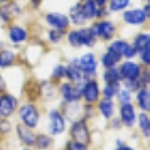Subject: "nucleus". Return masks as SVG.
Segmentation results:
<instances>
[{
    "label": "nucleus",
    "instance_id": "obj_3",
    "mask_svg": "<svg viewBox=\"0 0 150 150\" xmlns=\"http://www.w3.org/2000/svg\"><path fill=\"white\" fill-rule=\"evenodd\" d=\"M81 83H78L74 85L71 83H64L60 88V93L63 95V99L68 103V104H74L78 103L81 98Z\"/></svg>",
    "mask_w": 150,
    "mask_h": 150
},
{
    "label": "nucleus",
    "instance_id": "obj_33",
    "mask_svg": "<svg viewBox=\"0 0 150 150\" xmlns=\"http://www.w3.org/2000/svg\"><path fill=\"white\" fill-rule=\"evenodd\" d=\"M63 36H64V30L53 29L49 33V39L51 43H59V41L63 39Z\"/></svg>",
    "mask_w": 150,
    "mask_h": 150
},
{
    "label": "nucleus",
    "instance_id": "obj_9",
    "mask_svg": "<svg viewBox=\"0 0 150 150\" xmlns=\"http://www.w3.org/2000/svg\"><path fill=\"white\" fill-rule=\"evenodd\" d=\"M45 20L48 23V25L56 30H65L70 25L69 16L63 13H49L46 14Z\"/></svg>",
    "mask_w": 150,
    "mask_h": 150
},
{
    "label": "nucleus",
    "instance_id": "obj_32",
    "mask_svg": "<svg viewBox=\"0 0 150 150\" xmlns=\"http://www.w3.org/2000/svg\"><path fill=\"white\" fill-rule=\"evenodd\" d=\"M51 75H53V78H56V79L65 78V75H67V67H65V65H62V64L55 65Z\"/></svg>",
    "mask_w": 150,
    "mask_h": 150
},
{
    "label": "nucleus",
    "instance_id": "obj_16",
    "mask_svg": "<svg viewBox=\"0 0 150 150\" xmlns=\"http://www.w3.org/2000/svg\"><path fill=\"white\" fill-rule=\"evenodd\" d=\"M65 78H68L70 83H75V84L81 83L83 79L85 78L81 71V69L79 68V65H78V59L74 60V63L69 64L67 67V75H65Z\"/></svg>",
    "mask_w": 150,
    "mask_h": 150
},
{
    "label": "nucleus",
    "instance_id": "obj_34",
    "mask_svg": "<svg viewBox=\"0 0 150 150\" xmlns=\"http://www.w3.org/2000/svg\"><path fill=\"white\" fill-rule=\"evenodd\" d=\"M118 99L121 104H125V103H130L131 100V95H130V91L128 89H123V90H119L118 93Z\"/></svg>",
    "mask_w": 150,
    "mask_h": 150
},
{
    "label": "nucleus",
    "instance_id": "obj_8",
    "mask_svg": "<svg viewBox=\"0 0 150 150\" xmlns=\"http://www.w3.org/2000/svg\"><path fill=\"white\" fill-rule=\"evenodd\" d=\"M78 65L81 69L84 76L86 75H94L98 69V62L96 58L93 53H85L81 55V58L78 59Z\"/></svg>",
    "mask_w": 150,
    "mask_h": 150
},
{
    "label": "nucleus",
    "instance_id": "obj_26",
    "mask_svg": "<svg viewBox=\"0 0 150 150\" xmlns=\"http://www.w3.org/2000/svg\"><path fill=\"white\" fill-rule=\"evenodd\" d=\"M139 128L142 130V133L145 138H149L150 135V119H149V115L146 112H142L139 115Z\"/></svg>",
    "mask_w": 150,
    "mask_h": 150
},
{
    "label": "nucleus",
    "instance_id": "obj_43",
    "mask_svg": "<svg viewBox=\"0 0 150 150\" xmlns=\"http://www.w3.org/2000/svg\"><path fill=\"white\" fill-rule=\"evenodd\" d=\"M23 150H29V149H23Z\"/></svg>",
    "mask_w": 150,
    "mask_h": 150
},
{
    "label": "nucleus",
    "instance_id": "obj_35",
    "mask_svg": "<svg viewBox=\"0 0 150 150\" xmlns=\"http://www.w3.org/2000/svg\"><path fill=\"white\" fill-rule=\"evenodd\" d=\"M140 59L145 65H149L150 64V45L146 46L144 50L140 51Z\"/></svg>",
    "mask_w": 150,
    "mask_h": 150
},
{
    "label": "nucleus",
    "instance_id": "obj_38",
    "mask_svg": "<svg viewBox=\"0 0 150 150\" xmlns=\"http://www.w3.org/2000/svg\"><path fill=\"white\" fill-rule=\"evenodd\" d=\"M94 3H95V5L98 8H105V4L109 1V0H93Z\"/></svg>",
    "mask_w": 150,
    "mask_h": 150
},
{
    "label": "nucleus",
    "instance_id": "obj_2",
    "mask_svg": "<svg viewBox=\"0 0 150 150\" xmlns=\"http://www.w3.org/2000/svg\"><path fill=\"white\" fill-rule=\"evenodd\" d=\"M70 134H71V139L73 142L81 144V145H86L90 143V133H89L88 125L85 120H78L75 121L71 126V130H70Z\"/></svg>",
    "mask_w": 150,
    "mask_h": 150
},
{
    "label": "nucleus",
    "instance_id": "obj_46",
    "mask_svg": "<svg viewBox=\"0 0 150 150\" xmlns=\"http://www.w3.org/2000/svg\"><path fill=\"white\" fill-rule=\"evenodd\" d=\"M146 1H149V0H146Z\"/></svg>",
    "mask_w": 150,
    "mask_h": 150
},
{
    "label": "nucleus",
    "instance_id": "obj_20",
    "mask_svg": "<svg viewBox=\"0 0 150 150\" xmlns=\"http://www.w3.org/2000/svg\"><path fill=\"white\" fill-rule=\"evenodd\" d=\"M137 101H138V105L140 106V109L143 111H149L150 109V93H149V89L142 86L137 90Z\"/></svg>",
    "mask_w": 150,
    "mask_h": 150
},
{
    "label": "nucleus",
    "instance_id": "obj_44",
    "mask_svg": "<svg viewBox=\"0 0 150 150\" xmlns=\"http://www.w3.org/2000/svg\"><path fill=\"white\" fill-rule=\"evenodd\" d=\"M0 120H1V115H0Z\"/></svg>",
    "mask_w": 150,
    "mask_h": 150
},
{
    "label": "nucleus",
    "instance_id": "obj_6",
    "mask_svg": "<svg viewBox=\"0 0 150 150\" xmlns=\"http://www.w3.org/2000/svg\"><path fill=\"white\" fill-rule=\"evenodd\" d=\"M119 74L120 78H123L124 80H138L140 74H142V68L139 64L129 60V62H125L120 65Z\"/></svg>",
    "mask_w": 150,
    "mask_h": 150
},
{
    "label": "nucleus",
    "instance_id": "obj_24",
    "mask_svg": "<svg viewBox=\"0 0 150 150\" xmlns=\"http://www.w3.org/2000/svg\"><path fill=\"white\" fill-rule=\"evenodd\" d=\"M150 45V36L148 33H142V34H139L137 38L134 39V48L135 50L140 53L142 50H144L146 46Z\"/></svg>",
    "mask_w": 150,
    "mask_h": 150
},
{
    "label": "nucleus",
    "instance_id": "obj_41",
    "mask_svg": "<svg viewBox=\"0 0 150 150\" xmlns=\"http://www.w3.org/2000/svg\"><path fill=\"white\" fill-rule=\"evenodd\" d=\"M5 88H6V83L4 81V79L0 75V90H5Z\"/></svg>",
    "mask_w": 150,
    "mask_h": 150
},
{
    "label": "nucleus",
    "instance_id": "obj_39",
    "mask_svg": "<svg viewBox=\"0 0 150 150\" xmlns=\"http://www.w3.org/2000/svg\"><path fill=\"white\" fill-rule=\"evenodd\" d=\"M143 11H144V14H145V16L146 18H149V15H150V5H149V3L145 5V8L143 9Z\"/></svg>",
    "mask_w": 150,
    "mask_h": 150
},
{
    "label": "nucleus",
    "instance_id": "obj_4",
    "mask_svg": "<svg viewBox=\"0 0 150 150\" xmlns=\"http://www.w3.org/2000/svg\"><path fill=\"white\" fill-rule=\"evenodd\" d=\"M91 31L95 36H99L104 40H110L115 34V25L109 20H101L95 23L91 28Z\"/></svg>",
    "mask_w": 150,
    "mask_h": 150
},
{
    "label": "nucleus",
    "instance_id": "obj_29",
    "mask_svg": "<svg viewBox=\"0 0 150 150\" xmlns=\"http://www.w3.org/2000/svg\"><path fill=\"white\" fill-rule=\"evenodd\" d=\"M120 90V84L119 83H112V84H106L103 94H104V98L106 99H112L114 96L118 95V93Z\"/></svg>",
    "mask_w": 150,
    "mask_h": 150
},
{
    "label": "nucleus",
    "instance_id": "obj_19",
    "mask_svg": "<svg viewBox=\"0 0 150 150\" xmlns=\"http://www.w3.org/2000/svg\"><path fill=\"white\" fill-rule=\"evenodd\" d=\"M20 13L21 10L16 4H4L0 6V18L4 21H9L14 16H18Z\"/></svg>",
    "mask_w": 150,
    "mask_h": 150
},
{
    "label": "nucleus",
    "instance_id": "obj_40",
    "mask_svg": "<svg viewBox=\"0 0 150 150\" xmlns=\"http://www.w3.org/2000/svg\"><path fill=\"white\" fill-rule=\"evenodd\" d=\"M115 150H134V149H131L130 146H128V145L123 144V145H118V148H116Z\"/></svg>",
    "mask_w": 150,
    "mask_h": 150
},
{
    "label": "nucleus",
    "instance_id": "obj_10",
    "mask_svg": "<svg viewBox=\"0 0 150 150\" xmlns=\"http://www.w3.org/2000/svg\"><path fill=\"white\" fill-rule=\"evenodd\" d=\"M18 106V99L10 94H4L0 96V115L4 118L10 116Z\"/></svg>",
    "mask_w": 150,
    "mask_h": 150
},
{
    "label": "nucleus",
    "instance_id": "obj_15",
    "mask_svg": "<svg viewBox=\"0 0 150 150\" xmlns=\"http://www.w3.org/2000/svg\"><path fill=\"white\" fill-rule=\"evenodd\" d=\"M16 133L21 143H24L28 146H34L36 135L33 133V130L30 128H28L24 124H19L16 126Z\"/></svg>",
    "mask_w": 150,
    "mask_h": 150
},
{
    "label": "nucleus",
    "instance_id": "obj_37",
    "mask_svg": "<svg viewBox=\"0 0 150 150\" xmlns=\"http://www.w3.org/2000/svg\"><path fill=\"white\" fill-rule=\"evenodd\" d=\"M10 129H11V126L8 120H0V131L1 133H9Z\"/></svg>",
    "mask_w": 150,
    "mask_h": 150
},
{
    "label": "nucleus",
    "instance_id": "obj_28",
    "mask_svg": "<svg viewBox=\"0 0 150 150\" xmlns=\"http://www.w3.org/2000/svg\"><path fill=\"white\" fill-rule=\"evenodd\" d=\"M51 144H53V140H51V138L49 137V135L39 134V135H36L34 146H36L38 149H40V150H43V149H48Z\"/></svg>",
    "mask_w": 150,
    "mask_h": 150
},
{
    "label": "nucleus",
    "instance_id": "obj_25",
    "mask_svg": "<svg viewBox=\"0 0 150 150\" xmlns=\"http://www.w3.org/2000/svg\"><path fill=\"white\" fill-rule=\"evenodd\" d=\"M103 79L106 84H112V83H119L120 81V74L119 70L116 68H109L106 69L104 74H103Z\"/></svg>",
    "mask_w": 150,
    "mask_h": 150
},
{
    "label": "nucleus",
    "instance_id": "obj_1",
    "mask_svg": "<svg viewBox=\"0 0 150 150\" xmlns=\"http://www.w3.org/2000/svg\"><path fill=\"white\" fill-rule=\"evenodd\" d=\"M39 111L36 106L33 104H24L19 109V118L23 121V124L30 129H34L39 123Z\"/></svg>",
    "mask_w": 150,
    "mask_h": 150
},
{
    "label": "nucleus",
    "instance_id": "obj_11",
    "mask_svg": "<svg viewBox=\"0 0 150 150\" xmlns=\"http://www.w3.org/2000/svg\"><path fill=\"white\" fill-rule=\"evenodd\" d=\"M123 19L126 24L133 25V26H139V25H143L146 21L148 18L145 16V14L142 9H130V10L124 11Z\"/></svg>",
    "mask_w": 150,
    "mask_h": 150
},
{
    "label": "nucleus",
    "instance_id": "obj_30",
    "mask_svg": "<svg viewBox=\"0 0 150 150\" xmlns=\"http://www.w3.org/2000/svg\"><path fill=\"white\" fill-rule=\"evenodd\" d=\"M129 5H130V0H110L109 10L118 13L121 10H125Z\"/></svg>",
    "mask_w": 150,
    "mask_h": 150
},
{
    "label": "nucleus",
    "instance_id": "obj_14",
    "mask_svg": "<svg viewBox=\"0 0 150 150\" xmlns=\"http://www.w3.org/2000/svg\"><path fill=\"white\" fill-rule=\"evenodd\" d=\"M78 40V46H93L95 44L96 36L94 35L90 28H81V29L75 30Z\"/></svg>",
    "mask_w": 150,
    "mask_h": 150
},
{
    "label": "nucleus",
    "instance_id": "obj_18",
    "mask_svg": "<svg viewBox=\"0 0 150 150\" xmlns=\"http://www.w3.org/2000/svg\"><path fill=\"white\" fill-rule=\"evenodd\" d=\"M9 39L13 44H20L24 43V41L28 39V31L21 26L14 25L10 28L9 30Z\"/></svg>",
    "mask_w": 150,
    "mask_h": 150
},
{
    "label": "nucleus",
    "instance_id": "obj_5",
    "mask_svg": "<svg viewBox=\"0 0 150 150\" xmlns=\"http://www.w3.org/2000/svg\"><path fill=\"white\" fill-rule=\"evenodd\" d=\"M65 130V118L59 110L49 112V133L51 135H60Z\"/></svg>",
    "mask_w": 150,
    "mask_h": 150
},
{
    "label": "nucleus",
    "instance_id": "obj_42",
    "mask_svg": "<svg viewBox=\"0 0 150 150\" xmlns=\"http://www.w3.org/2000/svg\"><path fill=\"white\" fill-rule=\"evenodd\" d=\"M41 1H43V0H30V3L33 4V6H35V8L39 6Z\"/></svg>",
    "mask_w": 150,
    "mask_h": 150
},
{
    "label": "nucleus",
    "instance_id": "obj_23",
    "mask_svg": "<svg viewBox=\"0 0 150 150\" xmlns=\"http://www.w3.org/2000/svg\"><path fill=\"white\" fill-rule=\"evenodd\" d=\"M98 8L95 5V3L93 1V0H85L84 3H81V10L84 13V15H85V18L88 19H94L96 18L98 15Z\"/></svg>",
    "mask_w": 150,
    "mask_h": 150
},
{
    "label": "nucleus",
    "instance_id": "obj_21",
    "mask_svg": "<svg viewBox=\"0 0 150 150\" xmlns=\"http://www.w3.org/2000/svg\"><path fill=\"white\" fill-rule=\"evenodd\" d=\"M69 20L76 25H83L88 21V19L85 18V15H84V13L81 10V3L75 4V5L70 9Z\"/></svg>",
    "mask_w": 150,
    "mask_h": 150
},
{
    "label": "nucleus",
    "instance_id": "obj_17",
    "mask_svg": "<svg viewBox=\"0 0 150 150\" xmlns=\"http://www.w3.org/2000/svg\"><path fill=\"white\" fill-rule=\"evenodd\" d=\"M121 58H123V56H121L120 54H118L116 51H114L111 48H108L106 53L101 56V65L105 69L115 68V65L118 63H120Z\"/></svg>",
    "mask_w": 150,
    "mask_h": 150
},
{
    "label": "nucleus",
    "instance_id": "obj_31",
    "mask_svg": "<svg viewBox=\"0 0 150 150\" xmlns=\"http://www.w3.org/2000/svg\"><path fill=\"white\" fill-rule=\"evenodd\" d=\"M28 86L31 88V90H26L28 98H29L30 100L36 99V98L40 95V85L36 81H30L29 84H28Z\"/></svg>",
    "mask_w": 150,
    "mask_h": 150
},
{
    "label": "nucleus",
    "instance_id": "obj_12",
    "mask_svg": "<svg viewBox=\"0 0 150 150\" xmlns=\"http://www.w3.org/2000/svg\"><path fill=\"white\" fill-rule=\"evenodd\" d=\"M137 111H135L134 106L131 105V103H125L121 104L120 106V120L125 126L131 128L135 121H137Z\"/></svg>",
    "mask_w": 150,
    "mask_h": 150
},
{
    "label": "nucleus",
    "instance_id": "obj_36",
    "mask_svg": "<svg viewBox=\"0 0 150 150\" xmlns=\"http://www.w3.org/2000/svg\"><path fill=\"white\" fill-rule=\"evenodd\" d=\"M67 150H88V148L85 145H81V144H78L75 142H69L67 145Z\"/></svg>",
    "mask_w": 150,
    "mask_h": 150
},
{
    "label": "nucleus",
    "instance_id": "obj_27",
    "mask_svg": "<svg viewBox=\"0 0 150 150\" xmlns=\"http://www.w3.org/2000/svg\"><path fill=\"white\" fill-rule=\"evenodd\" d=\"M15 60V54L11 50H3L0 53V68H8L13 65Z\"/></svg>",
    "mask_w": 150,
    "mask_h": 150
},
{
    "label": "nucleus",
    "instance_id": "obj_7",
    "mask_svg": "<svg viewBox=\"0 0 150 150\" xmlns=\"http://www.w3.org/2000/svg\"><path fill=\"white\" fill-rule=\"evenodd\" d=\"M99 95H100L99 84L95 80H88L81 88V98L88 104H93V103L98 101L99 100Z\"/></svg>",
    "mask_w": 150,
    "mask_h": 150
},
{
    "label": "nucleus",
    "instance_id": "obj_22",
    "mask_svg": "<svg viewBox=\"0 0 150 150\" xmlns=\"http://www.w3.org/2000/svg\"><path fill=\"white\" fill-rule=\"evenodd\" d=\"M98 108H99V111L105 119H110L114 114V103L111 101V99H106V98L101 99Z\"/></svg>",
    "mask_w": 150,
    "mask_h": 150
},
{
    "label": "nucleus",
    "instance_id": "obj_45",
    "mask_svg": "<svg viewBox=\"0 0 150 150\" xmlns=\"http://www.w3.org/2000/svg\"><path fill=\"white\" fill-rule=\"evenodd\" d=\"M0 1H4V0H0Z\"/></svg>",
    "mask_w": 150,
    "mask_h": 150
},
{
    "label": "nucleus",
    "instance_id": "obj_13",
    "mask_svg": "<svg viewBox=\"0 0 150 150\" xmlns=\"http://www.w3.org/2000/svg\"><path fill=\"white\" fill-rule=\"evenodd\" d=\"M109 48H111L121 56H125L126 59H133L134 56H137V54H138V51L135 50L134 46L124 40H115Z\"/></svg>",
    "mask_w": 150,
    "mask_h": 150
}]
</instances>
